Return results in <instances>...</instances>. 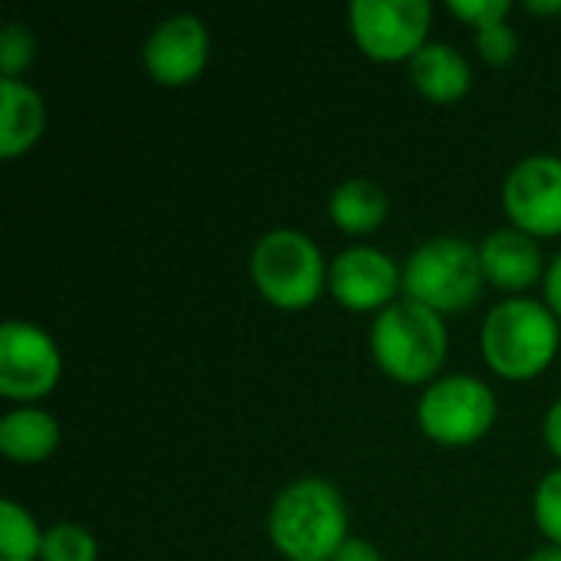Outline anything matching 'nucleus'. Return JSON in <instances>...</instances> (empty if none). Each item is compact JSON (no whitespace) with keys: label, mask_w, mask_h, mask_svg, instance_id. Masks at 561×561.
Segmentation results:
<instances>
[{"label":"nucleus","mask_w":561,"mask_h":561,"mask_svg":"<svg viewBox=\"0 0 561 561\" xmlns=\"http://www.w3.org/2000/svg\"><path fill=\"white\" fill-rule=\"evenodd\" d=\"M434 23L431 0H355L348 26L358 49L375 62H411Z\"/></svg>","instance_id":"0eeeda50"},{"label":"nucleus","mask_w":561,"mask_h":561,"mask_svg":"<svg viewBox=\"0 0 561 561\" xmlns=\"http://www.w3.org/2000/svg\"><path fill=\"white\" fill-rule=\"evenodd\" d=\"M477 49L490 66H510L519 53V33L510 20L477 30Z\"/></svg>","instance_id":"412c9836"},{"label":"nucleus","mask_w":561,"mask_h":561,"mask_svg":"<svg viewBox=\"0 0 561 561\" xmlns=\"http://www.w3.org/2000/svg\"><path fill=\"white\" fill-rule=\"evenodd\" d=\"M447 10H450L457 20H463L467 26L483 30V26H493V23L510 20L513 3H510V0H450Z\"/></svg>","instance_id":"4be33fe9"},{"label":"nucleus","mask_w":561,"mask_h":561,"mask_svg":"<svg viewBox=\"0 0 561 561\" xmlns=\"http://www.w3.org/2000/svg\"><path fill=\"white\" fill-rule=\"evenodd\" d=\"M39 561H99V542L79 523H53L43 533Z\"/></svg>","instance_id":"a211bd4d"},{"label":"nucleus","mask_w":561,"mask_h":561,"mask_svg":"<svg viewBox=\"0 0 561 561\" xmlns=\"http://www.w3.org/2000/svg\"><path fill=\"white\" fill-rule=\"evenodd\" d=\"M62 378V352L56 339L23 319H7L0 329V394L7 401L36 404L56 391Z\"/></svg>","instance_id":"6e6552de"},{"label":"nucleus","mask_w":561,"mask_h":561,"mask_svg":"<svg viewBox=\"0 0 561 561\" xmlns=\"http://www.w3.org/2000/svg\"><path fill=\"white\" fill-rule=\"evenodd\" d=\"M36 59V36L23 23H7L0 33V72L3 79H20Z\"/></svg>","instance_id":"aec40b11"},{"label":"nucleus","mask_w":561,"mask_h":561,"mask_svg":"<svg viewBox=\"0 0 561 561\" xmlns=\"http://www.w3.org/2000/svg\"><path fill=\"white\" fill-rule=\"evenodd\" d=\"M266 533L286 561H332L348 536V506L335 483L299 477L270 506Z\"/></svg>","instance_id":"f257e3e1"},{"label":"nucleus","mask_w":561,"mask_h":561,"mask_svg":"<svg viewBox=\"0 0 561 561\" xmlns=\"http://www.w3.org/2000/svg\"><path fill=\"white\" fill-rule=\"evenodd\" d=\"M480 348L493 375L506 381H533L559 355V316L546 306V299L506 296L486 312L480 329Z\"/></svg>","instance_id":"f03ea898"},{"label":"nucleus","mask_w":561,"mask_h":561,"mask_svg":"<svg viewBox=\"0 0 561 561\" xmlns=\"http://www.w3.org/2000/svg\"><path fill=\"white\" fill-rule=\"evenodd\" d=\"M43 533L26 506L16 500L0 503V561H39Z\"/></svg>","instance_id":"f3484780"},{"label":"nucleus","mask_w":561,"mask_h":561,"mask_svg":"<svg viewBox=\"0 0 561 561\" xmlns=\"http://www.w3.org/2000/svg\"><path fill=\"white\" fill-rule=\"evenodd\" d=\"M59 450V421L39 404H20L0 417V454L13 463H43Z\"/></svg>","instance_id":"2eb2a0df"},{"label":"nucleus","mask_w":561,"mask_h":561,"mask_svg":"<svg viewBox=\"0 0 561 561\" xmlns=\"http://www.w3.org/2000/svg\"><path fill=\"white\" fill-rule=\"evenodd\" d=\"M526 10H529V13H539V16H559L561 0H529Z\"/></svg>","instance_id":"a878e982"},{"label":"nucleus","mask_w":561,"mask_h":561,"mask_svg":"<svg viewBox=\"0 0 561 561\" xmlns=\"http://www.w3.org/2000/svg\"><path fill=\"white\" fill-rule=\"evenodd\" d=\"M329 296L352 312H385L404 296L401 263L371 243L345 247L329 260Z\"/></svg>","instance_id":"1a4fd4ad"},{"label":"nucleus","mask_w":561,"mask_h":561,"mask_svg":"<svg viewBox=\"0 0 561 561\" xmlns=\"http://www.w3.org/2000/svg\"><path fill=\"white\" fill-rule=\"evenodd\" d=\"M500 417L496 391L477 375H440L417 398V427L447 450L480 444Z\"/></svg>","instance_id":"423d86ee"},{"label":"nucleus","mask_w":561,"mask_h":561,"mask_svg":"<svg viewBox=\"0 0 561 561\" xmlns=\"http://www.w3.org/2000/svg\"><path fill=\"white\" fill-rule=\"evenodd\" d=\"M404 299L434 309L437 316H457L480 302L486 289L480 247L467 237L440 233L417 243L401 263Z\"/></svg>","instance_id":"20e7f679"},{"label":"nucleus","mask_w":561,"mask_h":561,"mask_svg":"<svg viewBox=\"0 0 561 561\" xmlns=\"http://www.w3.org/2000/svg\"><path fill=\"white\" fill-rule=\"evenodd\" d=\"M371 358L398 385H431L440 378V368L450 355L447 319L434 309L398 299L371 322Z\"/></svg>","instance_id":"7ed1b4c3"},{"label":"nucleus","mask_w":561,"mask_h":561,"mask_svg":"<svg viewBox=\"0 0 561 561\" xmlns=\"http://www.w3.org/2000/svg\"><path fill=\"white\" fill-rule=\"evenodd\" d=\"M533 519L546 542L561 546V467L549 470L533 493Z\"/></svg>","instance_id":"6ab92c4d"},{"label":"nucleus","mask_w":561,"mask_h":561,"mask_svg":"<svg viewBox=\"0 0 561 561\" xmlns=\"http://www.w3.org/2000/svg\"><path fill=\"white\" fill-rule=\"evenodd\" d=\"M542 440L549 447L552 457L561 460V398H556L546 411V421H542Z\"/></svg>","instance_id":"5701e85b"},{"label":"nucleus","mask_w":561,"mask_h":561,"mask_svg":"<svg viewBox=\"0 0 561 561\" xmlns=\"http://www.w3.org/2000/svg\"><path fill=\"white\" fill-rule=\"evenodd\" d=\"M250 279L270 306L299 312L329 293V260L306 230L273 227L250 250Z\"/></svg>","instance_id":"39448f33"},{"label":"nucleus","mask_w":561,"mask_h":561,"mask_svg":"<svg viewBox=\"0 0 561 561\" xmlns=\"http://www.w3.org/2000/svg\"><path fill=\"white\" fill-rule=\"evenodd\" d=\"M526 561H561V546H552V542H546V546H539L533 556Z\"/></svg>","instance_id":"bb28decb"},{"label":"nucleus","mask_w":561,"mask_h":561,"mask_svg":"<svg viewBox=\"0 0 561 561\" xmlns=\"http://www.w3.org/2000/svg\"><path fill=\"white\" fill-rule=\"evenodd\" d=\"M141 59L158 85H191L210 62V30L197 13H171L151 26Z\"/></svg>","instance_id":"9b49d317"},{"label":"nucleus","mask_w":561,"mask_h":561,"mask_svg":"<svg viewBox=\"0 0 561 561\" xmlns=\"http://www.w3.org/2000/svg\"><path fill=\"white\" fill-rule=\"evenodd\" d=\"M542 299H546V306L559 316V322H561V253L552 260V263H549V270H546Z\"/></svg>","instance_id":"393cba45"},{"label":"nucleus","mask_w":561,"mask_h":561,"mask_svg":"<svg viewBox=\"0 0 561 561\" xmlns=\"http://www.w3.org/2000/svg\"><path fill=\"white\" fill-rule=\"evenodd\" d=\"M408 76L411 85L437 105H454L473 89L470 59L457 46L440 39H431L414 53V59L408 62Z\"/></svg>","instance_id":"ddd939ff"},{"label":"nucleus","mask_w":561,"mask_h":561,"mask_svg":"<svg viewBox=\"0 0 561 561\" xmlns=\"http://www.w3.org/2000/svg\"><path fill=\"white\" fill-rule=\"evenodd\" d=\"M480 263L490 286L503 289L506 296H526L536 283H546V256L536 237L519 227L490 230L480 243Z\"/></svg>","instance_id":"f8f14e48"},{"label":"nucleus","mask_w":561,"mask_h":561,"mask_svg":"<svg viewBox=\"0 0 561 561\" xmlns=\"http://www.w3.org/2000/svg\"><path fill=\"white\" fill-rule=\"evenodd\" d=\"M46 128V102L23 79H0V154H26Z\"/></svg>","instance_id":"4468645a"},{"label":"nucleus","mask_w":561,"mask_h":561,"mask_svg":"<svg viewBox=\"0 0 561 561\" xmlns=\"http://www.w3.org/2000/svg\"><path fill=\"white\" fill-rule=\"evenodd\" d=\"M503 210L510 227L529 237H561V158L526 154L503 181Z\"/></svg>","instance_id":"9d476101"},{"label":"nucleus","mask_w":561,"mask_h":561,"mask_svg":"<svg viewBox=\"0 0 561 561\" xmlns=\"http://www.w3.org/2000/svg\"><path fill=\"white\" fill-rule=\"evenodd\" d=\"M388 210H391L388 191L371 178H348V181L335 184V191L329 197L332 224L352 237L375 233L388 220Z\"/></svg>","instance_id":"dca6fc26"},{"label":"nucleus","mask_w":561,"mask_h":561,"mask_svg":"<svg viewBox=\"0 0 561 561\" xmlns=\"http://www.w3.org/2000/svg\"><path fill=\"white\" fill-rule=\"evenodd\" d=\"M332 561H388V559L381 556V549H378L375 542H368V539H348Z\"/></svg>","instance_id":"b1692460"}]
</instances>
